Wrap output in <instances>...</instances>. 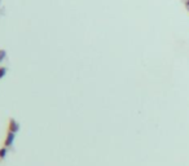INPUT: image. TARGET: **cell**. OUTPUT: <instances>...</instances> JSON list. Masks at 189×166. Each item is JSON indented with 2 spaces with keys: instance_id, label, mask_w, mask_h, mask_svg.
<instances>
[{
  "instance_id": "cell-1",
  "label": "cell",
  "mask_w": 189,
  "mask_h": 166,
  "mask_svg": "<svg viewBox=\"0 0 189 166\" xmlns=\"http://www.w3.org/2000/svg\"><path fill=\"white\" fill-rule=\"evenodd\" d=\"M18 130H20V125H18V122H16V119H13V118H9L7 131H8V132H13V134H16Z\"/></svg>"
},
{
  "instance_id": "cell-2",
  "label": "cell",
  "mask_w": 189,
  "mask_h": 166,
  "mask_svg": "<svg viewBox=\"0 0 189 166\" xmlns=\"http://www.w3.org/2000/svg\"><path fill=\"white\" fill-rule=\"evenodd\" d=\"M13 140H14V134L13 132H8L7 131V136H5L4 139V147H10L12 143H13Z\"/></svg>"
},
{
  "instance_id": "cell-3",
  "label": "cell",
  "mask_w": 189,
  "mask_h": 166,
  "mask_svg": "<svg viewBox=\"0 0 189 166\" xmlns=\"http://www.w3.org/2000/svg\"><path fill=\"white\" fill-rule=\"evenodd\" d=\"M7 156V147H3V148H0V158H4Z\"/></svg>"
},
{
  "instance_id": "cell-4",
  "label": "cell",
  "mask_w": 189,
  "mask_h": 166,
  "mask_svg": "<svg viewBox=\"0 0 189 166\" xmlns=\"http://www.w3.org/2000/svg\"><path fill=\"white\" fill-rule=\"evenodd\" d=\"M5 74H7V67H4V66H0V79L4 78Z\"/></svg>"
},
{
  "instance_id": "cell-5",
  "label": "cell",
  "mask_w": 189,
  "mask_h": 166,
  "mask_svg": "<svg viewBox=\"0 0 189 166\" xmlns=\"http://www.w3.org/2000/svg\"><path fill=\"white\" fill-rule=\"evenodd\" d=\"M187 5H188V7H189V0H188V2H187Z\"/></svg>"
}]
</instances>
